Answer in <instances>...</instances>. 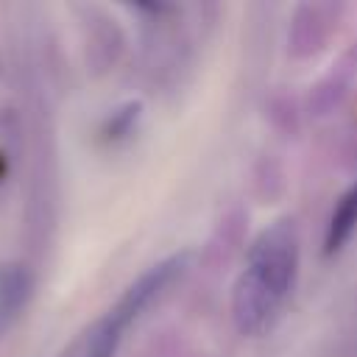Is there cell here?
<instances>
[{
    "mask_svg": "<svg viewBox=\"0 0 357 357\" xmlns=\"http://www.w3.org/2000/svg\"><path fill=\"white\" fill-rule=\"evenodd\" d=\"M298 273V231L279 220L251 243L245 265L231 287V321L240 335L257 337L276 321Z\"/></svg>",
    "mask_w": 357,
    "mask_h": 357,
    "instance_id": "obj_1",
    "label": "cell"
},
{
    "mask_svg": "<svg viewBox=\"0 0 357 357\" xmlns=\"http://www.w3.org/2000/svg\"><path fill=\"white\" fill-rule=\"evenodd\" d=\"M187 268V254H170L167 259H159L156 265H151L145 273H139L117 298V304L112 307L117 312V318L128 326L134 318H139V312H145Z\"/></svg>",
    "mask_w": 357,
    "mask_h": 357,
    "instance_id": "obj_2",
    "label": "cell"
},
{
    "mask_svg": "<svg viewBox=\"0 0 357 357\" xmlns=\"http://www.w3.org/2000/svg\"><path fill=\"white\" fill-rule=\"evenodd\" d=\"M123 332L126 324L117 318L114 310H109L100 318H95L89 326H84L59 357H114Z\"/></svg>",
    "mask_w": 357,
    "mask_h": 357,
    "instance_id": "obj_3",
    "label": "cell"
},
{
    "mask_svg": "<svg viewBox=\"0 0 357 357\" xmlns=\"http://www.w3.org/2000/svg\"><path fill=\"white\" fill-rule=\"evenodd\" d=\"M31 293H33L31 271L20 262H0V332L17 321Z\"/></svg>",
    "mask_w": 357,
    "mask_h": 357,
    "instance_id": "obj_4",
    "label": "cell"
},
{
    "mask_svg": "<svg viewBox=\"0 0 357 357\" xmlns=\"http://www.w3.org/2000/svg\"><path fill=\"white\" fill-rule=\"evenodd\" d=\"M354 231H357V178L340 192L337 204L332 206V215L324 231V254L326 257L337 254L351 240Z\"/></svg>",
    "mask_w": 357,
    "mask_h": 357,
    "instance_id": "obj_5",
    "label": "cell"
},
{
    "mask_svg": "<svg viewBox=\"0 0 357 357\" xmlns=\"http://www.w3.org/2000/svg\"><path fill=\"white\" fill-rule=\"evenodd\" d=\"M137 117H139V103H128V106L112 112V117L106 120V131L103 134L109 139H120V137H126L131 131V126L137 123Z\"/></svg>",
    "mask_w": 357,
    "mask_h": 357,
    "instance_id": "obj_6",
    "label": "cell"
}]
</instances>
